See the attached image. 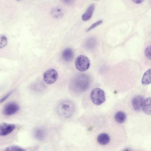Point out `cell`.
I'll return each mask as SVG.
<instances>
[{
	"mask_svg": "<svg viewBox=\"0 0 151 151\" xmlns=\"http://www.w3.org/2000/svg\"><path fill=\"white\" fill-rule=\"evenodd\" d=\"M90 84L89 77L86 74L79 73L71 79L69 87L72 93L78 94L86 90Z\"/></svg>",
	"mask_w": 151,
	"mask_h": 151,
	"instance_id": "6da1fadb",
	"label": "cell"
},
{
	"mask_svg": "<svg viewBox=\"0 0 151 151\" xmlns=\"http://www.w3.org/2000/svg\"><path fill=\"white\" fill-rule=\"evenodd\" d=\"M75 105L73 102L69 100H63L58 105L57 111L58 115L63 118H68L74 114Z\"/></svg>",
	"mask_w": 151,
	"mask_h": 151,
	"instance_id": "7a4b0ae2",
	"label": "cell"
},
{
	"mask_svg": "<svg viewBox=\"0 0 151 151\" xmlns=\"http://www.w3.org/2000/svg\"><path fill=\"white\" fill-rule=\"evenodd\" d=\"M90 97L92 102L97 105L101 104L105 100L104 91L99 88H95L92 91L91 93Z\"/></svg>",
	"mask_w": 151,
	"mask_h": 151,
	"instance_id": "3957f363",
	"label": "cell"
},
{
	"mask_svg": "<svg viewBox=\"0 0 151 151\" xmlns=\"http://www.w3.org/2000/svg\"><path fill=\"white\" fill-rule=\"evenodd\" d=\"M89 59L84 55H80L77 57L75 61V65L76 68L81 72L87 70L90 66Z\"/></svg>",
	"mask_w": 151,
	"mask_h": 151,
	"instance_id": "277c9868",
	"label": "cell"
},
{
	"mask_svg": "<svg viewBox=\"0 0 151 151\" xmlns=\"http://www.w3.org/2000/svg\"><path fill=\"white\" fill-rule=\"evenodd\" d=\"M58 77L57 71L53 68H50L44 73L43 79L44 81L47 84H51L55 82Z\"/></svg>",
	"mask_w": 151,
	"mask_h": 151,
	"instance_id": "5b68a950",
	"label": "cell"
},
{
	"mask_svg": "<svg viewBox=\"0 0 151 151\" xmlns=\"http://www.w3.org/2000/svg\"><path fill=\"white\" fill-rule=\"evenodd\" d=\"M19 108V105L16 103L9 102L4 106L3 109V113L5 115L11 116L18 112Z\"/></svg>",
	"mask_w": 151,
	"mask_h": 151,
	"instance_id": "8992f818",
	"label": "cell"
},
{
	"mask_svg": "<svg viewBox=\"0 0 151 151\" xmlns=\"http://www.w3.org/2000/svg\"><path fill=\"white\" fill-rule=\"evenodd\" d=\"M15 125L13 124L3 123L0 124V136H6L12 132L15 129Z\"/></svg>",
	"mask_w": 151,
	"mask_h": 151,
	"instance_id": "52a82bcc",
	"label": "cell"
},
{
	"mask_svg": "<svg viewBox=\"0 0 151 151\" xmlns=\"http://www.w3.org/2000/svg\"><path fill=\"white\" fill-rule=\"evenodd\" d=\"M144 99L141 96H137L132 99V104L134 109L136 111H140L142 108Z\"/></svg>",
	"mask_w": 151,
	"mask_h": 151,
	"instance_id": "ba28073f",
	"label": "cell"
},
{
	"mask_svg": "<svg viewBox=\"0 0 151 151\" xmlns=\"http://www.w3.org/2000/svg\"><path fill=\"white\" fill-rule=\"evenodd\" d=\"M62 56L64 60L69 62L73 59L74 53L73 50L71 48H68L65 49L63 51Z\"/></svg>",
	"mask_w": 151,
	"mask_h": 151,
	"instance_id": "9c48e42d",
	"label": "cell"
},
{
	"mask_svg": "<svg viewBox=\"0 0 151 151\" xmlns=\"http://www.w3.org/2000/svg\"><path fill=\"white\" fill-rule=\"evenodd\" d=\"M95 9V5L91 4L88 7L86 12L82 16V19L84 21L89 19L92 17Z\"/></svg>",
	"mask_w": 151,
	"mask_h": 151,
	"instance_id": "30bf717a",
	"label": "cell"
},
{
	"mask_svg": "<svg viewBox=\"0 0 151 151\" xmlns=\"http://www.w3.org/2000/svg\"><path fill=\"white\" fill-rule=\"evenodd\" d=\"M33 134L36 139L38 140H42L45 138L46 133L45 130L43 129L39 128L35 129Z\"/></svg>",
	"mask_w": 151,
	"mask_h": 151,
	"instance_id": "8fae6325",
	"label": "cell"
},
{
	"mask_svg": "<svg viewBox=\"0 0 151 151\" xmlns=\"http://www.w3.org/2000/svg\"><path fill=\"white\" fill-rule=\"evenodd\" d=\"M97 140L98 143L102 145H105L108 144L110 141L109 136L105 133H102L98 136Z\"/></svg>",
	"mask_w": 151,
	"mask_h": 151,
	"instance_id": "7c38bea8",
	"label": "cell"
},
{
	"mask_svg": "<svg viewBox=\"0 0 151 151\" xmlns=\"http://www.w3.org/2000/svg\"><path fill=\"white\" fill-rule=\"evenodd\" d=\"M142 108L144 111L148 114H151V97L147 98L144 100Z\"/></svg>",
	"mask_w": 151,
	"mask_h": 151,
	"instance_id": "4fadbf2b",
	"label": "cell"
},
{
	"mask_svg": "<svg viewBox=\"0 0 151 151\" xmlns=\"http://www.w3.org/2000/svg\"><path fill=\"white\" fill-rule=\"evenodd\" d=\"M151 69L148 70L144 74L142 80V83L144 85L150 84L151 82Z\"/></svg>",
	"mask_w": 151,
	"mask_h": 151,
	"instance_id": "5bb4252c",
	"label": "cell"
},
{
	"mask_svg": "<svg viewBox=\"0 0 151 151\" xmlns=\"http://www.w3.org/2000/svg\"><path fill=\"white\" fill-rule=\"evenodd\" d=\"M126 116L125 113L121 111L117 112L115 116V119L116 121L118 123L121 124L125 121Z\"/></svg>",
	"mask_w": 151,
	"mask_h": 151,
	"instance_id": "9a60e30c",
	"label": "cell"
},
{
	"mask_svg": "<svg viewBox=\"0 0 151 151\" xmlns=\"http://www.w3.org/2000/svg\"><path fill=\"white\" fill-rule=\"evenodd\" d=\"M96 43V38L94 37L88 38L86 41L85 44L86 47L89 50L93 49L95 47Z\"/></svg>",
	"mask_w": 151,
	"mask_h": 151,
	"instance_id": "2e32d148",
	"label": "cell"
},
{
	"mask_svg": "<svg viewBox=\"0 0 151 151\" xmlns=\"http://www.w3.org/2000/svg\"><path fill=\"white\" fill-rule=\"evenodd\" d=\"M4 151H26L24 149L17 145H12L7 147Z\"/></svg>",
	"mask_w": 151,
	"mask_h": 151,
	"instance_id": "e0dca14e",
	"label": "cell"
},
{
	"mask_svg": "<svg viewBox=\"0 0 151 151\" xmlns=\"http://www.w3.org/2000/svg\"><path fill=\"white\" fill-rule=\"evenodd\" d=\"M52 13L54 17L58 18L61 17L63 14L62 9L59 8H56L53 9Z\"/></svg>",
	"mask_w": 151,
	"mask_h": 151,
	"instance_id": "ac0fdd59",
	"label": "cell"
},
{
	"mask_svg": "<svg viewBox=\"0 0 151 151\" xmlns=\"http://www.w3.org/2000/svg\"><path fill=\"white\" fill-rule=\"evenodd\" d=\"M7 43L6 37L3 35H0V48H2L5 47Z\"/></svg>",
	"mask_w": 151,
	"mask_h": 151,
	"instance_id": "d6986e66",
	"label": "cell"
},
{
	"mask_svg": "<svg viewBox=\"0 0 151 151\" xmlns=\"http://www.w3.org/2000/svg\"><path fill=\"white\" fill-rule=\"evenodd\" d=\"M145 54L146 57L148 59H151V46L147 47L145 50Z\"/></svg>",
	"mask_w": 151,
	"mask_h": 151,
	"instance_id": "ffe728a7",
	"label": "cell"
},
{
	"mask_svg": "<svg viewBox=\"0 0 151 151\" xmlns=\"http://www.w3.org/2000/svg\"><path fill=\"white\" fill-rule=\"evenodd\" d=\"M102 20H100L93 24L87 30L86 32H88L91 29L96 27L97 26L100 24L102 23Z\"/></svg>",
	"mask_w": 151,
	"mask_h": 151,
	"instance_id": "44dd1931",
	"label": "cell"
},
{
	"mask_svg": "<svg viewBox=\"0 0 151 151\" xmlns=\"http://www.w3.org/2000/svg\"><path fill=\"white\" fill-rule=\"evenodd\" d=\"M14 91H12L9 92L0 99V103H2L5 101L13 93Z\"/></svg>",
	"mask_w": 151,
	"mask_h": 151,
	"instance_id": "7402d4cb",
	"label": "cell"
},
{
	"mask_svg": "<svg viewBox=\"0 0 151 151\" xmlns=\"http://www.w3.org/2000/svg\"><path fill=\"white\" fill-rule=\"evenodd\" d=\"M132 1L134 3L136 4H140L143 1V0H133Z\"/></svg>",
	"mask_w": 151,
	"mask_h": 151,
	"instance_id": "603a6c76",
	"label": "cell"
},
{
	"mask_svg": "<svg viewBox=\"0 0 151 151\" xmlns=\"http://www.w3.org/2000/svg\"><path fill=\"white\" fill-rule=\"evenodd\" d=\"M64 3L66 4H70L72 2V1L71 0H64L63 1Z\"/></svg>",
	"mask_w": 151,
	"mask_h": 151,
	"instance_id": "cb8c5ba5",
	"label": "cell"
},
{
	"mask_svg": "<svg viewBox=\"0 0 151 151\" xmlns=\"http://www.w3.org/2000/svg\"><path fill=\"white\" fill-rule=\"evenodd\" d=\"M124 151H129V150L128 149H126L124 150Z\"/></svg>",
	"mask_w": 151,
	"mask_h": 151,
	"instance_id": "d4e9b609",
	"label": "cell"
}]
</instances>
